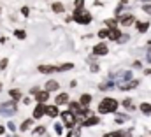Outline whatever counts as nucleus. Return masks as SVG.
<instances>
[{"label": "nucleus", "mask_w": 151, "mask_h": 137, "mask_svg": "<svg viewBox=\"0 0 151 137\" xmlns=\"http://www.w3.org/2000/svg\"><path fill=\"white\" fill-rule=\"evenodd\" d=\"M83 4H84V0H76V2H74V5H76L77 9H83Z\"/></svg>", "instance_id": "c85d7f7f"}, {"label": "nucleus", "mask_w": 151, "mask_h": 137, "mask_svg": "<svg viewBox=\"0 0 151 137\" xmlns=\"http://www.w3.org/2000/svg\"><path fill=\"white\" fill-rule=\"evenodd\" d=\"M113 86H114V83H113V81H107V83H102V84L99 86V90L107 92V90H113Z\"/></svg>", "instance_id": "dca6fc26"}, {"label": "nucleus", "mask_w": 151, "mask_h": 137, "mask_svg": "<svg viewBox=\"0 0 151 137\" xmlns=\"http://www.w3.org/2000/svg\"><path fill=\"white\" fill-rule=\"evenodd\" d=\"M123 106H127V107H134V106H132V100H130V99H127V100L123 102Z\"/></svg>", "instance_id": "7c9ffc66"}, {"label": "nucleus", "mask_w": 151, "mask_h": 137, "mask_svg": "<svg viewBox=\"0 0 151 137\" xmlns=\"http://www.w3.org/2000/svg\"><path fill=\"white\" fill-rule=\"evenodd\" d=\"M58 86H60V84H58L56 81H53V79H51V81H47V83H46V92H49V93H51V92H56V90H58Z\"/></svg>", "instance_id": "2eb2a0df"}, {"label": "nucleus", "mask_w": 151, "mask_h": 137, "mask_svg": "<svg viewBox=\"0 0 151 137\" xmlns=\"http://www.w3.org/2000/svg\"><path fill=\"white\" fill-rule=\"evenodd\" d=\"M118 109V100H114V99H104L100 104H99V113L100 114H106V113H114Z\"/></svg>", "instance_id": "f257e3e1"}, {"label": "nucleus", "mask_w": 151, "mask_h": 137, "mask_svg": "<svg viewBox=\"0 0 151 137\" xmlns=\"http://www.w3.org/2000/svg\"><path fill=\"white\" fill-rule=\"evenodd\" d=\"M46 114V104H37L35 106V109H33V120H40L42 116Z\"/></svg>", "instance_id": "20e7f679"}, {"label": "nucleus", "mask_w": 151, "mask_h": 137, "mask_svg": "<svg viewBox=\"0 0 151 137\" xmlns=\"http://www.w3.org/2000/svg\"><path fill=\"white\" fill-rule=\"evenodd\" d=\"M46 116H49V118H56V116H60V113H58V106L55 104V106H46Z\"/></svg>", "instance_id": "6e6552de"}, {"label": "nucleus", "mask_w": 151, "mask_h": 137, "mask_svg": "<svg viewBox=\"0 0 151 137\" xmlns=\"http://www.w3.org/2000/svg\"><path fill=\"white\" fill-rule=\"evenodd\" d=\"M9 95H11V97H12L14 100L21 99V92H19V90H11V92H9Z\"/></svg>", "instance_id": "aec40b11"}, {"label": "nucleus", "mask_w": 151, "mask_h": 137, "mask_svg": "<svg viewBox=\"0 0 151 137\" xmlns=\"http://www.w3.org/2000/svg\"><path fill=\"white\" fill-rule=\"evenodd\" d=\"M142 9H144V11H146V12H150V14H151V5H144V7H142Z\"/></svg>", "instance_id": "f704fd0d"}, {"label": "nucleus", "mask_w": 151, "mask_h": 137, "mask_svg": "<svg viewBox=\"0 0 151 137\" xmlns=\"http://www.w3.org/2000/svg\"><path fill=\"white\" fill-rule=\"evenodd\" d=\"M63 9H65V7H63L62 4H53V11H55V12H63Z\"/></svg>", "instance_id": "b1692460"}, {"label": "nucleus", "mask_w": 151, "mask_h": 137, "mask_svg": "<svg viewBox=\"0 0 151 137\" xmlns=\"http://www.w3.org/2000/svg\"><path fill=\"white\" fill-rule=\"evenodd\" d=\"M0 88H2V84H0Z\"/></svg>", "instance_id": "58836bf2"}, {"label": "nucleus", "mask_w": 151, "mask_h": 137, "mask_svg": "<svg viewBox=\"0 0 151 137\" xmlns=\"http://www.w3.org/2000/svg\"><path fill=\"white\" fill-rule=\"evenodd\" d=\"M74 21L79 23V25H88V23H91V14L83 11V9H77L76 14H74Z\"/></svg>", "instance_id": "f03ea898"}, {"label": "nucleus", "mask_w": 151, "mask_h": 137, "mask_svg": "<svg viewBox=\"0 0 151 137\" xmlns=\"http://www.w3.org/2000/svg\"><path fill=\"white\" fill-rule=\"evenodd\" d=\"M81 136V130L79 128H74V130H69V136L67 137H79Z\"/></svg>", "instance_id": "5701e85b"}, {"label": "nucleus", "mask_w": 151, "mask_h": 137, "mask_svg": "<svg viewBox=\"0 0 151 137\" xmlns=\"http://www.w3.org/2000/svg\"><path fill=\"white\" fill-rule=\"evenodd\" d=\"M55 132H56V134H62V132H63V127H62L60 123H56V125H55Z\"/></svg>", "instance_id": "bb28decb"}, {"label": "nucleus", "mask_w": 151, "mask_h": 137, "mask_svg": "<svg viewBox=\"0 0 151 137\" xmlns=\"http://www.w3.org/2000/svg\"><path fill=\"white\" fill-rule=\"evenodd\" d=\"M120 23L123 26H130L134 23V16L132 14H123V16H120Z\"/></svg>", "instance_id": "1a4fd4ad"}, {"label": "nucleus", "mask_w": 151, "mask_h": 137, "mask_svg": "<svg viewBox=\"0 0 151 137\" xmlns=\"http://www.w3.org/2000/svg\"><path fill=\"white\" fill-rule=\"evenodd\" d=\"M33 132H35V134H44V132H46V128H44V127L40 125V127H37V128H35Z\"/></svg>", "instance_id": "cd10ccee"}, {"label": "nucleus", "mask_w": 151, "mask_h": 137, "mask_svg": "<svg viewBox=\"0 0 151 137\" xmlns=\"http://www.w3.org/2000/svg\"><path fill=\"white\" fill-rule=\"evenodd\" d=\"M39 72L40 74H55V72H58V67H53V65H39Z\"/></svg>", "instance_id": "0eeeda50"}, {"label": "nucleus", "mask_w": 151, "mask_h": 137, "mask_svg": "<svg viewBox=\"0 0 151 137\" xmlns=\"http://www.w3.org/2000/svg\"><path fill=\"white\" fill-rule=\"evenodd\" d=\"M30 125H32V120H25V121L21 123V127H19V130H21V132H26V130L30 128Z\"/></svg>", "instance_id": "a211bd4d"}, {"label": "nucleus", "mask_w": 151, "mask_h": 137, "mask_svg": "<svg viewBox=\"0 0 151 137\" xmlns=\"http://www.w3.org/2000/svg\"><path fill=\"white\" fill-rule=\"evenodd\" d=\"M90 102H91V95H90V93H83V95H81V99H79L81 107H84V109H86V107L90 106Z\"/></svg>", "instance_id": "9d476101"}, {"label": "nucleus", "mask_w": 151, "mask_h": 137, "mask_svg": "<svg viewBox=\"0 0 151 137\" xmlns=\"http://www.w3.org/2000/svg\"><path fill=\"white\" fill-rule=\"evenodd\" d=\"M69 102H70L69 93H58L56 99H55V104H56V106H65V104H69Z\"/></svg>", "instance_id": "39448f33"}, {"label": "nucleus", "mask_w": 151, "mask_h": 137, "mask_svg": "<svg viewBox=\"0 0 151 137\" xmlns=\"http://www.w3.org/2000/svg\"><path fill=\"white\" fill-rule=\"evenodd\" d=\"M104 137H113V136H111V134H106V136H104Z\"/></svg>", "instance_id": "e433bc0d"}, {"label": "nucleus", "mask_w": 151, "mask_h": 137, "mask_svg": "<svg viewBox=\"0 0 151 137\" xmlns=\"http://www.w3.org/2000/svg\"><path fill=\"white\" fill-rule=\"evenodd\" d=\"M69 111H70L72 114L76 113V114L79 116V113L83 111V107H81V104H79V102H70V104H69Z\"/></svg>", "instance_id": "9b49d317"}, {"label": "nucleus", "mask_w": 151, "mask_h": 137, "mask_svg": "<svg viewBox=\"0 0 151 137\" xmlns=\"http://www.w3.org/2000/svg\"><path fill=\"white\" fill-rule=\"evenodd\" d=\"M141 111L144 114H150L151 113V104H141Z\"/></svg>", "instance_id": "412c9836"}, {"label": "nucleus", "mask_w": 151, "mask_h": 137, "mask_svg": "<svg viewBox=\"0 0 151 137\" xmlns=\"http://www.w3.org/2000/svg\"><path fill=\"white\" fill-rule=\"evenodd\" d=\"M14 35H16L18 39H25V37H26V33H25L23 30H16V32H14Z\"/></svg>", "instance_id": "393cba45"}, {"label": "nucleus", "mask_w": 151, "mask_h": 137, "mask_svg": "<svg viewBox=\"0 0 151 137\" xmlns=\"http://www.w3.org/2000/svg\"><path fill=\"white\" fill-rule=\"evenodd\" d=\"M139 84V81H132V83H128V84H121V88L120 90H123V92H127V90H132L134 86H137Z\"/></svg>", "instance_id": "f3484780"}, {"label": "nucleus", "mask_w": 151, "mask_h": 137, "mask_svg": "<svg viewBox=\"0 0 151 137\" xmlns=\"http://www.w3.org/2000/svg\"><path fill=\"white\" fill-rule=\"evenodd\" d=\"M72 69V63H63L58 67V72H65V70H70Z\"/></svg>", "instance_id": "4be33fe9"}, {"label": "nucleus", "mask_w": 151, "mask_h": 137, "mask_svg": "<svg viewBox=\"0 0 151 137\" xmlns=\"http://www.w3.org/2000/svg\"><path fill=\"white\" fill-rule=\"evenodd\" d=\"M109 39H111V40H120V39H121V32H120L118 28H111V30H109Z\"/></svg>", "instance_id": "4468645a"}, {"label": "nucleus", "mask_w": 151, "mask_h": 137, "mask_svg": "<svg viewBox=\"0 0 151 137\" xmlns=\"http://www.w3.org/2000/svg\"><path fill=\"white\" fill-rule=\"evenodd\" d=\"M116 25V19H107V26H114Z\"/></svg>", "instance_id": "473e14b6"}, {"label": "nucleus", "mask_w": 151, "mask_h": 137, "mask_svg": "<svg viewBox=\"0 0 151 137\" xmlns=\"http://www.w3.org/2000/svg\"><path fill=\"white\" fill-rule=\"evenodd\" d=\"M107 51H109V48H107L106 44H102V42H100V44H97V46L93 48V53H95L97 56H102V55H107Z\"/></svg>", "instance_id": "423d86ee"}, {"label": "nucleus", "mask_w": 151, "mask_h": 137, "mask_svg": "<svg viewBox=\"0 0 151 137\" xmlns=\"http://www.w3.org/2000/svg\"><path fill=\"white\" fill-rule=\"evenodd\" d=\"M7 67V58H4L2 62H0V69H5Z\"/></svg>", "instance_id": "c756f323"}, {"label": "nucleus", "mask_w": 151, "mask_h": 137, "mask_svg": "<svg viewBox=\"0 0 151 137\" xmlns=\"http://www.w3.org/2000/svg\"><path fill=\"white\" fill-rule=\"evenodd\" d=\"M60 116H62V121H63V125H65L67 128H72L74 123H76V120H77L76 114H72L70 111H65V113H62Z\"/></svg>", "instance_id": "7ed1b4c3"}, {"label": "nucleus", "mask_w": 151, "mask_h": 137, "mask_svg": "<svg viewBox=\"0 0 151 137\" xmlns=\"http://www.w3.org/2000/svg\"><path fill=\"white\" fill-rule=\"evenodd\" d=\"M99 37H102V39H104V37H109V30H106V28L100 30V32H99Z\"/></svg>", "instance_id": "a878e982"}, {"label": "nucleus", "mask_w": 151, "mask_h": 137, "mask_svg": "<svg viewBox=\"0 0 151 137\" xmlns=\"http://www.w3.org/2000/svg\"><path fill=\"white\" fill-rule=\"evenodd\" d=\"M99 121H100L99 116H90V118L83 120V127H93V125H97Z\"/></svg>", "instance_id": "f8f14e48"}, {"label": "nucleus", "mask_w": 151, "mask_h": 137, "mask_svg": "<svg viewBox=\"0 0 151 137\" xmlns=\"http://www.w3.org/2000/svg\"><path fill=\"white\" fill-rule=\"evenodd\" d=\"M35 97H37V102H39V104H44V102H47V99H49V92H46V90H44V92H39Z\"/></svg>", "instance_id": "ddd939ff"}, {"label": "nucleus", "mask_w": 151, "mask_h": 137, "mask_svg": "<svg viewBox=\"0 0 151 137\" xmlns=\"http://www.w3.org/2000/svg\"><path fill=\"white\" fill-rule=\"evenodd\" d=\"M21 12H23L25 16H28V12H30V11H28V7H23V9H21Z\"/></svg>", "instance_id": "72a5a7b5"}, {"label": "nucleus", "mask_w": 151, "mask_h": 137, "mask_svg": "<svg viewBox=\"0 0 151 137\" xmlns=\"http://www.w3.org/2000/svg\"><path fill=\"white\" fill-rule=\"evenodd\" d=\"M7 128H9V130H16V125H14L12 121H9V123H7Z\"/></svg>", "instance_id": "2f4dec72"}, {"label": "nucleus", "mask_w": 151, "mask_h": 137, "mask_svg": "<svg viewBox=\"0 0 151 137\" xmlns=\"http://www.w3.org/2000/svg\"><path fill=\"white\" fill-rule=\"evenodd\" d=\"M4 132H5V128H4V127H2V125H0V136H2V134H4Z\"/></svg>", "instance_id": "c9c22d12"}, {"label": "nucleus", "mask_w": 151, "mask_h": 137, "mask_svg": "<svg viewBox=\"0 0 151 137\" xmlns=\"http://www.w3.org/2000/svg\"><path fill=\"white\" fill-rule=\"evenodd\" d=\"M148 26H150V23H137V30H139L141 33H144V32L148 30Z\"/></svg>", "instance_id": "6ab92c4d"}, {"label": "nucleus", "mask_w": 151, "mask_h": 137, "mask_svg": "<svg viewBox=\"0 0 151 137\" xmlns=\"http://www.w3.org/2000/svg\"><path fill=\"white\" fill-rule=\"evenodd\" d=\"M123 4H127V0H123Z\"/></svg>", "instance_id": "4c0bfd02"}]
</instances>
